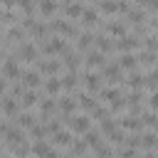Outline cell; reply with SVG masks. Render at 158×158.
Listing matches in <instances>:
<instances>
[{
	"mask_svg": "<svg viewBox=\"0 0 158 158\" xmlns=\"http://www.w3.org/2000/svg\"><path fill=\"white\" fill-rule=\"evenodd\" d=\"M2 77H7V79H17L20 77V67H17V59L15 57H10L2 64Z\"/></svg>",
	"mask_w": 158,
	"mask_h": 158,
	"instance_id": "cell-1",
	"label": "cell"
},
{
	"mask_svg": "<svg viewBox=\"0 0 158 158\" xmlns=\"http://www.w3.org/2000/svg\"><path fill=\"white\" fill-rule=\"evenodd\" d=\"M104 79H109V81H118V79H121V64L109 62V64L104 67Z\"/></svg>",
	"mask_w": 158,
	"mask_h": 158,
	"instance_id": "cell-2",
	"label": "cell"
},
{
	"mask_svg": "<svg viewBox=\"0 0 158 158\" xmlns=\"http://www.w3.org/2000/svg\"><path fill=\"white\" fill-rule=\"evenodd\" d=\"M32 153H35V156H40V158H57V153H54L44 141H37V143L32 146Z\"/></svg>",
	"mask_w": 158,
	"mask_h": 158,
	"instance_id": "cell-3",
	"label": "cell"
},
{
	"mask_svg": "<svg viewBox=\"0 0 158 158\" xmlns=\"http://www.w3.org/2000/svg\"><path fill=\"white\" fill-rule=\"evenodd\" d=\"M17 57H22V59H27V62H35V59H37V47L30 44V42H25V44L20 47Z\"/></svg>",
	"mask_w": 158,
	"mask_h": 158,
	"instance_id": "cell-4",
	"label": "cell"
},
{
	"mask_svg": "<svg viewBox=\"0 0 158 158\" xmlns=\"http://www.w3.org/2000/svg\"><path fill=\"white\" fill-rule=\"evenodd\" d=\"M133 47H138V37L123 35V37H121V42H118V49H121V52H131Z\"/></svg>",
	"mask_w": 158,
	"mask_h": 158,
	"instance_id": "cell-5",
	"label": "cell"
},
{
	"mask_svg": "<svg viewBox=\"0 0 158 158\" xmlns=\"http://www.w3.org/2000/svg\"><path fill=\"white\" fill-rule=\"evenodd\" d=\"M37 67H40V74H52V77H54V74L59 72V62H54V59H49V62H40Z\"/></svg>",
	"mask_w": 158,
	"mask_h": 158,
	"instance_id": "cell-6",
	"label": "cell"
},
{
	"mask_svg": "<svg viewBox=\"0 0 158 158\" xmlns=\"http://www.w3.org/2000/svg\"><path fill=\"white\" fill-rule=\"evenodd\" d=\"M101 79H104V77H99V74H86L84 84H86L89 91H99V89H101Z\"/></svg>",
	"mask_w": 158,
	"mask_h": 158,
	"instance_id": "cell-7",
	"label": "cell"
},
{
	"mask_svg": "<svg viewBox=\"0 0 158 158\" xmlns=\"http://www.w3.org/2000/svg\"><path fill=\"white\" fill-rule=\"evenodd\" d=\"M2 111H5L7 116H15V114L20 111V109H17V101H15L12 96H5V99H2Z\"/></svg>",
	"mask_w": 158,
	"mask_h": 158,
	"instance_id": "cell-8",
	"label": "cell"
},
{
	"mask_svg": "<svg viewBox=\"0 0 158 158\" xmlns=\"http://www.w3.org/2000/svg\"><path fill=\"white\" fill-rule=\"evenodd\" d=\"M69 126H72L74 131H86V128H89V121H86L84 116H72V118H69Z\"/></svg>",
	"mask_w": 158,
	"mask_h": 158,
	"instance_id": "cell-9",
	"label": "cell"
},
{
	"mask_svg": "<svg viewBox=\"0 0 158 158\" xmlns=\"http://www.w3.org/2000/svg\"><path fill=\"white\" fill-rule=\"evenodd\" d=\"M86 64L89 67H104V52H89Z\"/></svg>",
	"mask_w": 158,
	"mask_h": 158,
	"instance_id": "cell-10",
	"label": "cell"
},
{
	"mask_svg": "<svg viewBox=\"0 0 158 158\" xmlns=\"http://www.w3.org/2000/svg\"><path fill=\"white\" fill-rule=\"evenodd\" d=\"M118 64H121V69H136V64H138V62H136V57H133L131 52H123V57H121V62H118Z\"/></svg>",
	"mask_w": 158,
	"mask_h": 158,
	"instance_id": "cell-11",
	"label": "cell"
},
{
	"mask_svg": "<svg viewBox=\"0 0 158 158\" xmlns=\"http://www.w3.org/2000/svg\"><path fill=\"white\" fill-rule=\"evenodd\" d=\"M37 5H40V12L42 15H54V10H57V2L54 0H40Z\"/></svg>",
	"mask_w": 158,
	"mask_h": 158,
	"instance_id": "cell-12",
	"label": "cell"
},
{
	"mask_svg": "<svg viewBox=\"0 0 158 158\" xmlns=\"http://www.w3.org/2000/svg\"><path fill=\"white\" fill-rule=\"evenodd\" d=\"M94 40H96V37H91L89 32H84V35H79V42H77V49H79V52H84V49H89V44H91Z\"/></svg>",
	"mask_w": 158,
	"mask_h": 158,
	"instance_id": "cell-13",
	"label": "cell"
},
{
	"mask_svg": "<svg viewBox=\"0 0 158 158\" xmlns=\"http://www.w3.org/2000/svg\"><path fill=\"white\" fill-rule=\"evenodd\" d=\"M59 109H62L64 114H72V111L77 109V101H74L72 96H64V99H59Z\"/></svg>",
	"mask_w": 158,
	"mask_h": 158,
	"instance_id": "cell-14",
	"label": "cell"
},
{
	"mask_svg": "<svg viewBox=\"0 0 158 158\" xmlns=\"http://www.w3.org/2000/svg\"><path fill=\"white\" fill-rule=\"evenodd\" d=\"M96 47H99V52H111L116 44H114L109 37H96Z\"/></svg>",
	"mask_w": 158,
	"mask_h": 158,
	"instance_id": "cell-15",
	"label": "cell"
},
{
	"mask_svg": "<svg viewBox=\"0 0 158 158\" xmlns=\"http://www.w3.org/2000/svg\"><path fill=\"white\" fill-rule=\"evenodd\" d=\"M156 143H158V136L156 133H143L141 136V146L143 148H156Z\"/></svg>",
	"mask_w": 158,
	"mask_h": 158,
	"instance_id": "cell-16",
	"label": "cell"
},
{
	"mask_svg": "<svg viewBox=\"0 0 158 158\" xmlns=\"http://www.w3.org/2000/svg\"><path fill=\"white\" fill-rule=\"evenodd\" d=\"M52 30H57V32H62V35H74V27H72L69 22H52Z\"/></svg>",
	"mask_w": 158,
	"mask_h": 158,
	"instance_id": "cell-17",
	"label": "cell"
},
{
	"mask_svg": "<svg viewBox=\"0 0 158 158\" xmlns=\"http://www.w3.org/2000/svg\"><path fill=\"white\" fill-rule=\"evenodd\" d=\"M5 136H7V143H10V146H17V143H22V131H17V128L7 131Z\"/></svg>",
	"mask_w": 158,
	"mask_h": 158,
	"instance_id": "cell-18",
	"label": "cell"
},
{
	"mask_svg": "<svg viewBox=\"0 0 158 158\" xmlns=\"http://www.w3.org/2000/svg\"><path fill=\"white\" fill-rule=\"evenodd\" d=\"M67 15H69V17H79V15H84V7H81L79 2H69V5H67Z\"/></svg>",
	"mask_w": 158,
	"mask_h": 158,
	"instance_id": "cell-19",
	"label": "cell"
},
{
	"mask_svg": "<svg viewBox=\"0 0 158 158\" xmlns=\"http://www.w3.org/2000/svg\"><path fill=\"white\" fill-rule=\"evenodd\" d=\"M109 32L123 37V35H126V25H123V22H109Z\"/></svg>",
	"mask_w": 158,
	"mask_h": 158,
	"instance_id": "cell-20",
	"label": "cell"
},
{
	"mask_svg": "<svg viewBox=\"0 0 158 158\" xmlns=\"http://www.w3.org/2000/svg\"><path fill=\"white\" fill-rule=\"evenodd\" d=\"M59 86H62V81H59L57 77H49V79H47V84H44V89H47L49 94H57V91H59Z\"/></svg>",
	"mask_w": 158,
	"mask_h": 158,
	"instance_id": "cell-21",
	"label": "cell"
},
{
	"mask_svg": "<svg viewBox=\"0 0 158 158\" xmlns=\"http://www.w3.org/2000/svg\"><path fill=\"white\" fill-rule=\"evenodd\" d=\"M138 59H141V64H146V67H153V64H156V52H151V49H148V52H143Z\"/></svg>",
	"mask_w": 158,
	"mask_h": 158,
	"instance_id": "cell-22",
	"label": "cell"
},
{
	"mask_svg": "<svg viewBox=\"0 0 158 158\" xmlns=\"http://www.w3.org/2000/svg\"><path fill=\"white\" fill-rule=\"evenodd\" d=\"M77 79H79V77H77L74 72H69V74L62 79V86H64V89H74V86H77Z\"/></svg>",
	"mask_w": 158,
	"mask_h": 158,
	"instance_id": "cell-23",
	"label": "cell"
},
{
	"mask_svg": "<svg viewBox=\"0 0 158 158\" xmlns=\"http://www.w3.org/2000/svg\"><path fill=\"white\" fill-rule=\"evenodd\" d=\"M114 131H116V121H114V118H104V121H101V133H109V136H111Z\"/></svg>",
	"mask_w": 158,
	"mask_h": 158,
	"instance_id": "cell-24",
	"label": "cell"
},
{
	"mask_svg": "<svg viewBox=\"0 0 158 158\" xmlns=\"http://www.w3.org/2000/svg\"><path fill=\"white\" fill-rule=\"evenodd\" d=\"M101 10L109 12V15H114V12H118V2H114V0H104V2H101Z\"/></svg>",
	"mask_w": 158,
	"mask_h": 158,
	"instance_id": "cell-25",
	"label": "cell"
},
{
	"mask_svg": "<svg viewBox=\"0 0 158 158\" xmlns=\"http://www.w3.org/2000/svg\"><path fill=\"white\" fill-rule=\"evenodd\" d=\"M128 20L133 25H143V10H128Z\"/></svg>",
	"mask_w": 158,
	"mask_h": 158,
	"instance_id": "cell-26",
	"label": "cell"
},
{
	"mask_svg": "<svg viewBox=\"0 0 158 158\" xmlns=\"http://www.w3.org/2000/svg\"><path fill=\"white\" fill-rule=\"evenodd\" d=\"M30 30H32V37H37V40H42V37L47 35V27H44V25H37V22H32Z\"/></svg>",
	"mask_w": 158,
	"mask_h": 158,
	"instance_id": "cell-27",
	"label": "cell"
},
{
	"mask_svg": "<svg viewBox=\"0 0 158 158\" xmlns=\"http://www.w3.org/2000/svg\"><path fill=\"white\" fill-rule=\"evenodd\" d=\"M64 64H67V69L74 72V69L79 67V54H67V57H64Z\"/></svg>",
	"mask_w": 158,
	"mask_h": 158,
	"instance_id": "cell-28",
	"label": "cell"
},
{
	"mask_svg": "<svg viewBox=\"0 0 158 158\" xmlns=\"http://www.w3.org/2000/svg\"><path fill=\"white\" fill-rule=\"evenodd\" d=\"M25 84L27 86H37L40 84V72H27L25 74Z\"/></svg>",
	"mask_w": 158,
	"mask_h": 158,
	"instance_id": "cell-29",
	"label": "cell"
},
{
	"mask_svg": "<svg viewBox=\"0 0 158 158\" xmlns=\"http://www.w3.org/2000/svg\"><path fill=\"white\" fill-rule=\"evenodd\" d=\"M121 126H123V128H141V121H138L136 116H126V118L121 121Z\"/></svg>",
	"mask_w": 158,
	"mask_h": 158,
	"instance_id": "cell-30",
	"label": "cell"
},
{
	"mask_svg": "<svg viewBox=\"0 0 158 158\" xmlns=\"http://www.w3.org/2000/svg\"><path fill=\"white\" fill-rule=\"evenodd\" d=\"M81 17H84V22H86V25H96V22H99V15H96L94 10H84V15H81Z\"/></svg>",
	"mask_w": 158,
	"mask_h": 158,
	"instance_id": "cell-31",
	"label": "cell"
},
{
	"mask_svg": "<svg viewBox=\"0 0 158 158\" xmlns=\"http://www.w3.org/2000/svg\"><path fill=\"white\" fill-rule=\"evenodd\" d=\"M69 138H72V136H69L67 131H57V133H54V143H59V146H67Z\"/></svg>",
	"mask_w": 158,
	"mask_h": 158,
	"instance_id": "cell-32",
	"label": "cell"
},
{
	"mask_svg": "<svg viewBox=\"0 0 158 158\" xmlns=\"http://www.w3.org/2000/svg\"><path fill=\"white\" fill-rule=\"evenodd\" d=\"M126 104H128L133 111H138V104H141V94H138V91H133V94L128 96V101H126Z\"/></svg>",
	"mask_w": 158,
	"mask_h": 158,
	"instance_id": "cell-33",
	"label": "cell"
},
{
	"mask_svg": "<svg viewBox=\"0 0 158 158\" xmlns=\"http://www.w3.org/2000/svg\"><path fill=\"white\" fill-rule=\"evenodd\" d=\"M47 131H49V128H44V126H40V123H35V126H32V136H35V138H40V141L47 136Z\"/></svg>",
	"mask_w": 158,
	"mask_h": 158,
	"instance_id": "cell-34",
	"label": "cell"
},
{
	"mask_svg": "<svg viewBox=\"0 0 158 158\" xmlns=\"http://www.w3.org/2000/svg\"><path fill=\"white\" fill-rule=\"evenodd\" d=\"M128 84H131V86L136 89V86H141V84H146V81H143V77H141L138 72H133V74L128 77Z\"/></svg>",
	"mask_w": 158,
	"mask_h": 158,
	"instance_id": "cell-35",
	"label": "cell"
},
{
	"mask_svg": "<svg viewBox=\"0 0 158 158\" xmlns=\"http://www.w3.org/2000/svg\"><path fill=\"white\" fill-rule=\"evenodd\" d=\"M86 146H89L86 141H74V143H72V151H74L77 156H81V153L86 151Z\"/></svg>",
	"mask_w": 158,
	"mask_h": 158,
	"instance_id": "cell-36",
	"label": "cell"
},
{
	"mask_svg": "<svg viewBox=\"0 0 158 158\" xmlns=\"http://www.w3.org/2000/svg\"><path fill=\"white\" fill-rule=\"evenodd\" d=\"M35 101H37V96H35L32 91H25V94H22V106H32Z\"/></svg>",
	"mask_w": 158,
	"mask_h": 158,
	"instance_id": "cell-37",
	"label": "cell"
},
{
	"mask_svg": "<svg viewBox=\"0 0 158 158\" xmlns=\"http://www.w3.org/2000/svg\"><path fill=\"white\" fill-rule=\"evenodd\" d=\"M54 109H57V104H54L52 99H44V101H42V114H52Z\"/></svg>",
	"mask_w": 158,
	"mask_h": 158,
	"instance_id": "cell-38",
	"label": "cell"
},
{
	"mask_svg": "<svg viewBox=\"0 0 158 158\" xmlns=\"http://www.w3.org/2000/svg\"><path fill=\"white\" fill-rule=\"evenodd\" d=\"M86 143L96 148V146H101V136L99 133H86Z\"/></svg>",
	"mask_w": 158,
	"mask_h": 158,
	"instance_id": "cell-39",
	"label": "cell"
},
{
	"mask_svg": "<svg viewBox=\"0 0 158 158\" xmlns=\"http://www.w3.org/2000/svg\"><path fill=\"white\" fill-rule=\"evenodd\" d=\"M79 99H81V106H84V109H94V106H96V104H94V99H91L89 94H81Z\"/></svg>",
	"mask_w": 158,
	"mask_h": 158,
	"instance_id": "cell-40",
	"label": "cell"
},
{
	"mask_svg": "<svg viewBox=\"0 0 158 158\" xmlns=\"http://www.w3.org/2000/svg\"><path fill=\"white\" fill-rule=\"evenodd\" d=\"M20 123L32 128V126H35V116H32V114H22V116H20Z\"/></svg>",
	"mask_w": 158,
	"mask_h": 158,
	"instance_id": "cell-41",
	"label": "cell"
},
{
	"mask_svg": "<svg viewBox=\"0 0 158 158\" xmlns=\"http://www.w3.org/2000/svg\"><path fill=\"white\" fill-rule=\"evenodd\" d=\"M96 158H111V151L101 143V146H96Z\"/></svg>",
	"mask_w": 158,
	"mask_h": 158,
	"instance_id": "cell-42",
	"label": "cell"
},
{
	"mask_svg": "<svg viewBox=\"0 0 158 158\" xmlns=\"http://www.w3.org/2000/svg\"><path fill=\"white\" fill-rule=\"evenodd\" d=\"M15 153H17V156H27V153H30V146L22 141V143H17V146H15Z\"/></svg>",
	"mask_w": 158,
	"mask_h": 158,
	"instance_id": "cell-43",
	"label": "cell"
},
{
	"mask_svg": "<svg viewBox=\"0 0 158 158\" xmlns=\"http://www.w3.org/2000/svg\"><path fill=\"white\" fill-rule=\"evenodd\" d=\"M146 84H148V86H158V69H153V72L148 74V79H146Z\"/></svg>",
	"mask_w": 158,
	"mask_h": 158,
	"instance_id": "cell-44",
	"label": "cell"
},
{
	"mask_svg": "<svg viewBox=\"0 0 158 158\" xmlns=\"http://www.w3.org/2000/svg\"><path fill=\"white\" fill-rule=\"evenodd\" d=\"M7 37H10L12 42H17V40H22V30H17V27H12V30L7 32Z\"/></svg>",
	"mask_w": 158,
	"mask_h": 158,
	"instance_id": "cell-45",
	"label": "cell"
},
{
	"mask_svg": "<svg viewBox=\"0 0 158 158\" xmlns=\"http://www.w3.org/2000/svg\"><path fill=\"white\" fill-rule=\"evenodd\" d=\"M94 116H96L99 121H104V118H109V111H106V109H99V106H94Z\"/></svg>",
	"mask_w": 158,
	"mask_h": 158,
	"instance_id": "cell-46",
	"label": "cell"
},
{
	"mask_svg": "<svg viewBox=\"0 0 158 158\" xmlns=\"http://www.w3.org/2000/svg\"><path fill=\"white\" fill-rule=\"evenodd\" d=\"M146 47H148L151 52H156V49H158V37H146Z\"/></svg>",
	"mask_w": 158,
	"mask_h": 158,
	"instance_id": "cell-47",
	"label": "cell"
},
{
	"mask_svg": "<svg viewBox=\"0 0 158 158\" xmlns=\"http://www.w3.org/2000/svg\"><path fill=\"white\" fill-rule=\"evenodd\" d=\"M121 141H123V133L121 131H114L111 133V143H121Z\"/></svg>",
	"mask_w": 158,
	"mask_h": 158,
	"instance_id": "cell-48",
	"label": "cell"
},
{
	"mask_svg": "<svg viewBox=\"0 0 158 158\" xmlns=\"http://www.w3.org/2000/svg\"><path fill=\"white\" fill-rule=\"evenodd\" d=\"M143 118H146V123H148V126H158V118H156L153 114H148V116H143Z\"/></svg>",
	"mask_w": 158,
	"mask_h": 158,
	"instance_id": "cell-49",
	"label": "cell"
},
{
	"mask_svg": "<svg viewBox=\"0 0 158 158\" xmlns=\"http://www.w3.org/2000/svg\"><path fill=\"white\" fill-rule=\"evenodd\" d=\"M143 5H146L148 10H158V0H143Z\"/></svg>",
	"mask_w": 158,
	"mask_h": 158,
	"instance_id": "cell-50",
	"label": "cell"
},
{
	"mask_svg": "<svg viewBox=\"0 0 158 158\" xmlns=\"http://www.w3.org/2000/svg\"><path fill=\"white\" fill-rule=\"evenodd\" d=\"M151 106H153V109H158V91L151 96Z\"/></svg>",
	"mask_w": 158,
	"mask_h": 158,
	"instance_id": "cell-51",
	"label": "cell"
},
{
	"mask_svg": "<svg viewBox=\"0 0 158 158\" xmlns=\"http://www.w3.org/2000/svg\"><path fill=\"white\" fill-rule=\"evenodd\" d=\"M121 158H136V153H133V151H123V153H121Z\"/></svg>",
	"mask_w": 158,
	"mask_h": 158,
	"instance_id": "cell-52",
	"label": "cell"
},
{
	"mask_svg": "<svg viewBox=\"0 0 158 158\" xmlns=\"http://www.w3.org/2000/svg\"><path fill=\"white\" fill-rule=\"evenodd\" d=\"M2 133H7V126H5L2 121H0V136H2Z\"/></svg>",
	"mask_w": 158,
	"mask_h": 158,
	"instance_id": "cell-53",
	"label": "cell"
},
{
	"mask_svg": "<svg viewBox=\"0 0 158 158\" xmlns=\"http://www.w3.org/2000/svg\"><path fill=\"white\" fill-rule=\"evenodd\" d=\"M0 2H2L5 7H10V5H15V0H0Z\"/></svg>",
	"mask_w": 158,
	"mask_h": 158,
	"instance_id": "cell-54",
	"label": "cell"
},
{
	"mask_svg": "<svg viewBox=\"0 0 158 158\" xmlns=\"http://www.w3.org/2000/svg\"><path fill=\"white\" fill-rule=\"evenodd\" d=\"M5 89V77H0V91Z\"/></svg>",
	"mask_w": 158,
	"mask_h": 158,
	"instance_id": "cell-55",
	"label": "cell"
},
{
	"mask_svg": "<svg viewBox=\"0 0 158 158\" xmlns=\"http://www.w3.org/2000/svg\"><path fill=\"white\" fill-rule=\"evenodd\" d=\"M143 158H156V156H153V153H146V156H143Z\"/></svg>",
	"mask_w": 158,
	"mask_h": 158,
	"instance_id": "cell-56",
	"label": "cell"
},
{
	"mask_svg": "<svg viewBox=\"0 0 158 158\" xmlns=\"http://www.w3.org/2000/svg\"><path fill=\"white\" fill-rule=\"evenodd\" d=\"M153 27H156V30H158V20H153Z\"/></svg>",
	"mask_w": 158,
	"mask_h": 158,
	"instance_id": "cell-57",
	"label": "cell"
},
{
	"mask_svg": "<svg viewBox=\"0 0 158 158\" xmlns=\"http://www.w3.org/2000/svg\"><path fill=\"white\" fill-rule=\"evenodd\" d=\"M64 2H74V0H64Z\"/></svg>",
	"mask_w": 158,
	"mask_h": 158,
	"instance_id": "cell-58",
	"label": "cell"
},
{
	"mask_svg": "<svg viewBox=\"0 0 158 158\" xmlns=\"http://www.w3.org/2000/svg\"><path fill=\"white\" fill-rule=\"evenodd\" d=\"M0 57H2V52H0Z\"/></svg>",
	"mask_w": 158,
	"mask_h": 158,
	"instance_id": "cell-59",
	"label": "cell"
}]
</instances>
